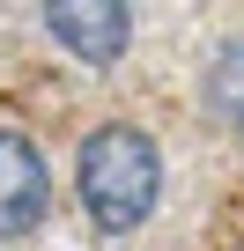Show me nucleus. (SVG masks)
Returning a JSON list of instances; mask_svg holds the SVG:
<instances>
[{"mask_svg":"<svg viewBox=\"0 0 244 251\" xmlns=\"http://www.w3.org/2000/svg\"><path fill=\"white\" fill-rule=\"evenodd\" d=\"M74 200L104 236H134L163 200V148L126 118H104L74 148Z\"/></svg>","mask_w":244,"mask_h":251,"instance_id":"nucleus-1","label":"nucleus"},{"mask_svg":"<svg viewBox=\"0 0 244 251\" xmlns=\"http://www.w3.org/2000/svg\"><path fill=\"white\" fill-rule=\"evenodd\" d=\"M45 37L74 59V67H118L134 45V8L126 0H37Z\"/></svg>","mask_w":244,"mask_h":251,"instance_id":"nucleus-2","label":"nucleus"},{"mask_svg":"<svg viewBox=\"0 0 244 251\" xmlns=\"http://www.w3.org/2000/svg\"><path fill=\"white\" fill-rule=\"evenodd\" d=\"M45 214H52V170H45L37 141L0 126V244H23Z\"/></svg>","mask_w":244,"mask_h":251,"instance_id":"nucleus-3","label":"nucleus"},{"mask_svg":"<svg viewBox=\"0 0 244 251\" xmlns=\"http://www.w3.org/2000/svg\"><path fill=\"white\" fill-rule=\"evenodd\" d=\"M200 96H207V111L229 126V133L244 141V37H229V45L207 59V74H200Z\"/></svg>","mask_w":244,"mask_h":251,"instance_id":"nucleus-4","label":"nucleus"}]
</instances>
